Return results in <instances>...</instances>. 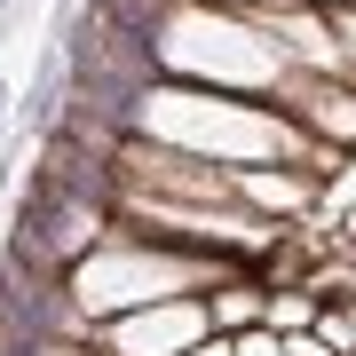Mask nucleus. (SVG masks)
<instances>
[{"instance_id":"obj_1","label":"nucleus","mask_w":356,"mask_h":356,"mask_svg":"<svg viewBox=\"0 0 356 356\" xmlns=\"http://www.w3.org/2000/svg\"><path fill=\"white\" fill-rule=\"evenodd\" d=\"M332 32H341V48L356 56V16H332Z\"/></svg>"},{"instance_id":"obj_2","label":"nucleus","mask_w":356,"mask_h":356,"mask_svg":"<svg viewBox=\"0 0 356 356\" xmlns=\"http://www.w3.org/2000/svg\"><path fill=\"white\" fill-rule=\"evenodd\" d=\"M182 356H229V348L222 341H198V348H182Z\"/></svg>"},{"instance_id":"obj_3","label":"nucleus","mask_w":356,"mask_h":356,"mask_svg":"<svg viewBox=\"0 0 356 356\" xmlns=\"http://www.w3.org/2000/svg\"><path fill=\"white\" fill-rule=\"evenodd\" d=\"M285 356H325V348H317V341H293V348H285Z\"/></svg>"},{"instance_id":"obj_4","label":"nucleus","mask_w":356,"mask_h":356,"mask_svg":"<svg viewBox=\"0 0 356 356\" xmlns=\"http://www.w3.org/2000/svg\"><path fill=\"white\" fill-rule=\"evenodd\" d=\"M238 356H277V348H269V341H245V348H238Z\"/></svg>"}]
</instances>
